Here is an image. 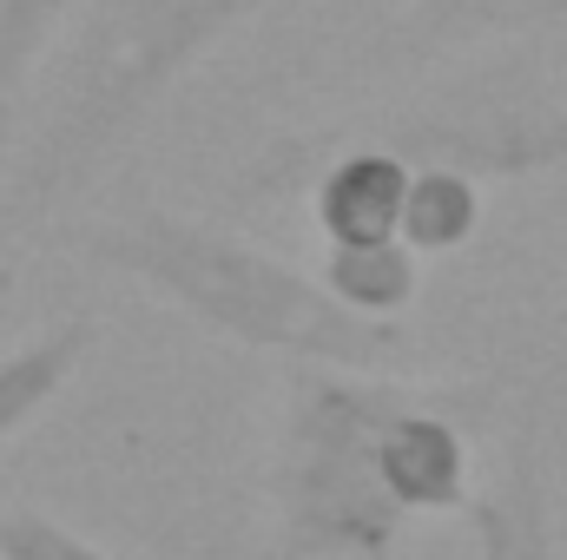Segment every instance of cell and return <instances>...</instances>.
<instances>
[{"mask_svg":"<svg viewBox=\"0 0 567 560\" xmlns=\"http://www.w3.org/2000/svg\"><path fill=\"white\" fill-rule=\"evenodd\" d=\"M278 0H86L47 60L20 152L7 165V218L47 225L152 126L172 86Z\"/></svg>","mask_w":567,"mask_h":560,"instance_id":"1","label":"cell"},{"mask_svg":"<svg viewBox=\"0 0 567 560\" xmlns=\"http://www.w3.org/2000/svg\"><path fill=\"white\" fill-rule=\"evenodd\" d=\"M73 251L113 278L152 290L158 303H172L178 317H192L198 330H212L251 356L330 363V370H390L410 350L403 330L350 317L317 283V271L278 258L271 245H258L245 231L192 218V211L145 205L126 218L80 225Z\"/></svg>","mask_w":567,"mask_h":560,"instance_id":"2","label":"cell"},{"mask_svg":"<svg viewBox=\"0 0 567 560\" xmlns=\"http://www.w3.org/2000/svg\"><path fill=\"white\" fill-rule=\"evenodd\" d=\"M396 403L403 383L383 370H284L258 560H396L410 535V508L383 468V428Z\"/></svg>","mask_w":567,"mask_h":560,"instance_id":"3","label":"cell"},{"mask_svg":"<svg viewBox=\"0 0 567 560\" xmlns=\"http://www.w3.org/2000/svg\"><path fill=\"white\" fill-rule=\"evenodd\" d=\"M323 139H370L410 165H449L475 185L567 178V93L528 66H475L403 100L317 126Z\"/></svg>","mask_w":567,"mask_h":560,"instance_id":"4","label":"cell"},{"mask_svg":"<svg viewBox=\"0 0 567 560\" xmlns=\"http://www.w3.org/2000/svg\"><path fill=\"white\" fill-rule=\"evenodd\" d=\"M468 541H475V560H561L548 475H542V455L528 435L502 455V475L488 488H475Z\"/></svg>","mask_w":567,"mask_h":560,"instance_id":"5","label":"cell"},{"mask_svg":"<svg viewBox=\"0 0 567 560\" xmlns=\"http://www.w3.org/2000/svg\"><path fill=\"white\" fill-rule=\"evenodd\" d=\"M93 343H100V317L93 310H66V317L40 323L33 336L0 350V448L66 396V383L80 376Z\"/></svg>","mask_w":567,"mask_h":560,"instance_id":"6","label":"cell"},{"mask_svg":"<svg viewBox=\"0 0 567 560\" xmlns=\"http://www.w3.org/2000/svg\"><path fill=\"white\" fill-rule=\"evenodd\" d=\"M567 27V0H403V46L410 53H482L515 46Z\"/></svg>","mask_w":567,"mask_h":560,"instance_id":"7","label":"cell"},{"mask_svg":"<svg viewBox=\"0 0 567 560\" xmlns=\"http://www.w3.org/2000/svg\"><path fill=\"white\" fill-rule=\"evenodd\" d=\"M317 283H323L350 317L403 330V310L423 297V258H416L403 238H383V245H323Z\"/></svg>","mask_w":567,"mask_h":560,"instance_id":"8","label":"cell"},{"mask_svg":"<svg viewBox=\"0 0 567 560\" xmlns=\"http://www.w3.org/2000/svg\"><path fill=\"white\" fill-rule=\"evenodd\" d=\"M482 218H488V185H475L468 172H449V165H416L410 205H403V245L416 258H449V251L475 245Z\"/></svg>","mask_w":567,"mask_h":560,"instance_id":"9","label":"cell"},{"mask_svg":"<svg viewBox=\"0 0 567 560\" xmlns=\"http://www.w3.org/2000/svg\"><path fill=\"white\" fill-rule=\"evenodd\" d=\"M80 7L86 0H0V106H13L33 86Z\"/></svg>","mask_w":567,"mask_h":560,"instance_id":"10","label":"cell"},{"mask_svg":"<svg viewBox=\"0 0 567 560\" xmlns=\"http://www.w3.org/2000/svg\"><path fill=\"white\" fill-rule=\"evenodd\" d=\"M0 560H120L47 508H0Z\"/></svg>","mask_w":567,"mask_h":560,"instance_id":"11","label":"cell"},{"mask_svg":"<svg viewBox=\"0 0 567 560\" xmlns=\"http://www.w3.org/2000/svg\"><path fill=\"white\" fill-rule=\"evenodd\" d=\"M555 231H561V258H567V191L555 198Z\"/></svg>","mask_w":567,"mask_h":560,"instance_id":"12","label":"cell"}]
</instances>
